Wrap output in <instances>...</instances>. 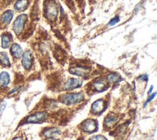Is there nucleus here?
Returning a JSON list of instances; mask_svg holds the SVG:
<instances>
[{"mask_svg":"<svg viewBox=\"0 0 157 140\" xmlns=\"http://www.w3.org/2000/svg\"><path fill=\"white\" fill-rule=\"evenodd\" d=\"M10 43V37L7 34H4L2 36V40H1V45L3 49H7Z\"/></svg>","mask_w":157,"mask_h":140,"instance_id":"f3484780","label":"nucleus"},{"mask_svg":"<svg viewBox=\"0 0 157 140\" xmlns=\"http://www.w3.org/2000/svg\"><path fill=\"white\" fill-rule=\"evenodd\" d=\"M18 88H19V87H15V88H13V90H12L9 92V93H10V94H11V93H13V92L16 91Z\"/></svg>","mask_w":157,"mask_h":140,"instance_id":"a878e982","label":"nucleus"},{"mask_svg":"<svg viewBox=\"0 0 157 140\" xmlns=\"http://www.w3.org/2000/svg\"><path fill=\"white\" fill-rule=\"evenodd\" d=\"M120 21V18L118 16H116L113 18H112L110 21L108 23V25L109 26H114L115 24H117L118 22H119Z\"/></svg>","mask_w":157,"mask_h":140,"instance_id":"aec40b11","label":"nucleus"},{"mask_svg":"<svg viewBox=\"0 0 157 140\" xmlns=\"http://www.w3.org/2000/svg\"><path fill=\"white\" fill-rule=\"evenodd\" d=\"M105 103L103 99H99L95 101L91 105V109L94 113L98 114L101 112L104 108Z\"/></svg>","mask_w":157,"mask_h":140,"instance_id":"9d476101","label":"nucleus"},{"mask_svg":"<svg viewBox=\"0 0 157 140\" xmlns=\"http://www.w3.org/2000/svg\"><path fill=\"white\" fill-rule=\"evenodd\" d=\"M82 84L83 82L80 79L71 77L65 82L63 88L65 90H72L80 87L82 85Z\"/></svg>","mask_w":157,"mask_h":140,"instance_id":"39448f33","label":"nucleus"},{"mask_svg":"<svg viewBox=\"0 0 157 140\" xmlns=\"http://www.w3.org/2000/svg\"><path fill=\"white\" fill-rule=\"evenodd\" d=\"M45 14L50 19H55L58 15V8L53 1H49L46 4Z\"/></svg>","mask_w":157,"mask_h":140,"instance_id":"20e7f679","label":"nucleus"},{"mask_svg":"<svg viewBox=\"0 0 157 140\" xmlns=\"http://www.w3.org/2000/svg\"><path fill=\"white\" fill-rule=\"evenodd\" d=\"M13 16V12L11 10H8L6 11L1 16V20L2 23L4 24H9L12 20Z\"/></svg>","mask_w":157,"mask_h":140,"instance_id":"2eb2a0df","label":"nucleus"},{"mask_svg":"<svg viewBox=\"0 0 157 140\" xmlns=\"http://www.w3.org/2000/svg\"><path fill=\"white\" fill-rule=\"evenodd\" d=\"M156 95V92H155V93H152V94H151V95H149V96H148V98H147V99H146L145 102L144 103V106L145 107V106H147V104L149 102H150V101L155 97Z\"/></svg>","mask_w":157,"mask_h":140,"instance_id":"4be33fe9","label":"nucleus"},{"mask_svg":"<svg viewBox=\"0 0 157 140\" xmlns=\"http://www.w3.org/2000/svg\"><path fill=\"white\" fill-rule=\"evenodd\" d=\"M153 89V85H151V86H150V89H149V90H148V95H150V93H151Z\"/></svg>","mask_w":157,"mask_h":140,"instance_id":"393cba45","label":"nucleus"},{"mask_svg":"<svg viewBox=\"0 0 157 140\" xmlns=\"http://www.w3.org/2000/svg\"><path fill=\"white\" fill-rule=\"evenodd\" d=\"M94 89L98 92H101L105 90L107 88V82L103 79H98L93 82Z\"/></svg>","mask_w":157,"mask_h":140,"instance_id":"9b49d317","label":"nucleus"},{"mask_svg":"<svg viewBox=\"0 0 157 140\" xmlns=\"http://www.w3.org/2000/svg\"><path fill=\"white\" fill-rule=\"evenodd\" d=\"M84 98L85 96L82 92L68 93L60 97V101L65 105L70 106L83 101Z\"/></svg>","mask_w":157,"mask_h":140,"instance_id":"f257e3e1","label":"nucleus"},{"mask_svg":"<svg viewBox=\"0 0 157 140\" xmlns=\"http://www.w3.org/2000/svg\"><path fill=\"white\" fill-rule=\"evenodd\" d=\"M10 52L11 54L16 58H20L23 55V50L21 47L16 43L12 45L10 47Z\"/></svg>","mask_w":157,"mask_h":140,"instance_id":"f8f14e48","label":"nucleus"},{"mask_svg":"<svg viewBox=\"0 0 157 140\" xmlns=\"http://www.w3.org/2000/svg\"><path fill=\"white\" fill-rule=\"evenodd\" d=\"M0 61L3 65H5V66L10 65L9 59L6 53H0Z\"/></svg>","mask_w":157,"mask_h":140,"instance_id":"6ab92c4d","label":"nucleus"},{"mask_svg":"<svg viewBox=\"0 0 157 140\" xmlns=\"http://www.w3.org/2000/svg\"><path fill=\"white\" fill-rule=\"evenodd\" d=\"M10 82L9 74L6 72L2 71L0 74V85L2 87H6Z\"/></svg>","mask_w":157,"mask_h":140,"instance_id":"dca6fc26","label":"nucleus"},{"mask_svg":"<svg viewBox=\"0 0 157 140\" xmlns=\"http://www.w3.org/2000/svg\"><path fill=\"white\" fill-rule=\"evenodd\" d=\"M48 117V114L46 112H37L33 114L28 115L25 122L28 123H36L44 121Z\"/></svg>","mask_w":157,"mask_h":140,"instance_id":"7ed1b4c3","label":"nucleus"},{"mask_svg":"<svg viewBox=\"0 0 157 140\" xmlns=\"http://www.w3.org/2000/svg\"><path fill=\"white\" fill-rule=\"evenodd\" d=\"M61 130L56 127H52L45 130L44 131V135L47 138H55L61 134Z\"/></svg>","mask_w":157,"mask_h":140,"instance_id":"1a4fd4ad","label":"nucleus"},{"mask_svg":"<svg viewBox=\"0 0 157 140\" xmlns=\"http://www.w3.org/2000/svg\"><path fill=\"white\" fill-rule=\"evenodd\" d=\"M88 140H107L106 138L102 135H95L90 138Z\"/></svg>","mask_w":157,"mask_h":140,"instance_id":"412c9836","label":"nucleus"},{"mask_svg":"<svg viewBox=\"0 0 157 140\" xmlns=\"http://www.w3.org/2000/svg\"><path fill=\"white\" fill-rule=\"evenodd\" d=\"M21 63L25 69H29L32 65V55L29 50L25 52L22 55Z\"/></svg>","mask_w":157,"mask_h":140,"instance_id":"6e6552de","label":"nucleus"},{"mask_svg":"<svg viewBox=\"0 0 157 140\" xmlns=\"http://www.w3.org/2000/svg\"><path fill=\"white\" fill-rule=\"evenodd\" d=\"M118 122V117L114 115H107L104 120V125L108 128H111Z\"/></svg>","mask_w":157,"mask_h":140,"instance_id":"ddd939ff","label":"nucleus"},{"mask_svg":"<svg viewBox=\"0 0 157 140\" xmlns=\"http://www.w3.org/2000/svg\"><path fill=\"white\" fill-rule=\"evenodd\" d=\"M12 140H23V139L20 137H17V138H15L14 139H13Z\"/></svg>","mask_w":157,"mask_h":140,"instance_id":"bb28decb","label":"nucleus"},{"mask_svg":"<svg viewBox=\"0 0 157 140\" xmlns=\"http://www.w3.org/2000/svg\"><path fill=\"white\" fill-rule=\"evenodd\" d=\"M107 79L108 81H109L110 82H113V83L118 82L121 80L120 77L117 74H115V73L109 74L107 76Z\"/></svg>","mask_w":157,"mask_h":140,"instance_id":"a211bd4d","label":"nucleus"},{"mask_svg":"<svg viewBox=\"0 0 157 140\" xmlns=\"http://www.w3.org/2000/svg\"><path fill=\"white\" fill-rule=\"evenodd\" d=\"M29 4V0H18L14 5V9L17 11L25 10Z\"/></svg>","mask_w":157,"mask_h":140,"instance_id":"4468645a","label":"nucleus"},{"mask_svg":"<svg viewBox=\"0 0 157 140\" xmlns=\"http://www.w3.org/2000/svg\"><path fill=\"white\" fill-rule=\"evenodd\" d=\"M49 140H57V139H56L55 138H50Z\"/></svg>","mask_w":157,"mask_h":140,"instance_id":"cd10ccee","label":"nucleus"},{"mask_svg":"<svg viewBox=\"0 0 157 140\" xmlns=\"http://www.w3.org/2000/svg\"><path fill=\"white\" fill-rule=\"evenodd\" d=\"M90 72V69L88 67L83 66H77L69 69V72L73 75L84 77L88 75Z\"/></svg>","mask_w":157,"mask_h":140,"instance_id":"423d86ee","label":"nucleus"},{"mask_svg":"<svg viewBox=\"0 0 157 140\" xmlns=\"http://www.w3.org/2000/svg\"><path fill=\"white\" fill-rule=\"evenodd\" d=\"M138 79H140L141 80H144V81H147L148 80V75L146 74H142L140 76L138 77Z\"/></svg>","mask_w":157,"mask_h":140,"instance_id":"b1692460","label":"nucleus"},{"mask_svg":"<svg viewBox=\"0 0 157 140\" xmlns=\"http://www.w3.org/2000/svg\"><path fill=\"white\" fill-rule=\"evenodd\" d=\"M82 130L88 133H92L98 128V122L93 119H87L82 123Z\"/></svg>","mask_w":157,"mask_h":140,"instance_id":"0eeeda50","label":"nucleus"},{"mask_svg":"<svg viewBox=\"0 0 157 140\" xmlns=\"http://www.w3.org/2000/svg\"><path fill=\"white\" fill-rule=\"evenodd\" d=\"M27 20V15L26 14H20L18 15L13 24V29L16 34L21 33L25 26V23Z\"/></svg>","mask_w":157,"mask_h":140,"instance_id":"f03ea898","label":"nucleus"},{"mask_svg":"<svg viewBox=\"0 0 157 140\" xmlns=\"http://www.w3.org/2000/svg\"><path fill=\"white\" fill-rule=\"evenodd\" d=\"M6 102L4 101H2L0 103V114H1L2 112L4 111V110L5 109L6 107Z\"/></svg>","mask_w":157,"mask_h":140,"instance_id":"5701e85b","label":"nucleus"}]
</instances>
